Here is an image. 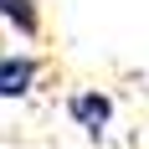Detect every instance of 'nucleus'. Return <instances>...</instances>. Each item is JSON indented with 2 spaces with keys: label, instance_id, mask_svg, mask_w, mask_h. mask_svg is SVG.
I'll list each match as a JSON object with an SVG mask.
<instances>
[{
  "label": "nucleus",
  "instance_id": "f257e3e1",
  "mask_svg": "<svg viewBox=\"0 0 149 149\" xmlns=\"http://www.w3.org/2000/svg\"><path fill=\"white\" fill-rule=\"evenodd\" d=\"M36 82H41V57H31V52H0V103L31 98Z\"/></svg>",
  "mask_w": 149,
  "mask_h": 149
},
{
  "label": "nucleus",
  "instance_id": "f03ea898",
  "mask_svg": "<svg viewBox=\"0 0 149 149\" xmlns=\"http://www.w3.org/2000/svg\"><path fill=\"white\" fill-rule=\"evenodd\" d=\"M67 113H72L77 129H88V134L98 139L108 123H113V98H108L103 88H82V93H72V98H67Z\"/></svg>",
  "mask_w": 149,
  "mask_h": 149
},
{
  "label": "nucleus",
  "instance_id": "7ed1b4c3",
  "mask_svg": "<svg viewBox=\"0 0 149 149\" xmlns=\"http://www.w3.org/2000/svg\"><path fill=\"white\" fill-rule=\"evenodd\" d=\"M0 26H10L21 41L41 36V0H0Z\"/></svg>",
  "mask_w": 149,
  "mask_h": 149
}]
</instances>
